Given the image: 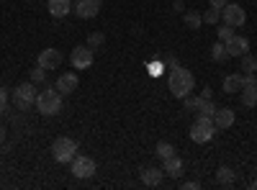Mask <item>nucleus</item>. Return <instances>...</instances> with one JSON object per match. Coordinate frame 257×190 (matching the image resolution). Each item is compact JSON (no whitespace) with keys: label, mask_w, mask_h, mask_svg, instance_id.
<instances>
[{"label":"nucleus","mask_w":257,"mask_h":190,"mask_svg":"<svg viewBox=\"0 0 257 190\" xmlns=\"http://www.w3.org/2000/svg\"><path fill=\"white\" fill-rule=\"evenodd\" d=\"M167 85H170V93H173L175 98H185V95H190L193 93V88H196V77H193V72L190 70H185V67H173L170 70V80H167Z\"/></svg>","instance_id":"nucleus-1"},{"label":"nucleus","mask_w":257,"mask_h":190,"mask_svg":"<svg viewBox=\"0 0 257 190\" xmlns=\"http://www.w3.org/2000/svg\"><path fill=\"white\" fill-rule=\"evenodd\" d=\"M36 111L41 116H57L62 111V93L57 88H44L36 95Z\"/></svg>","instance_id":"nucleus-2"},{"label":"nucleus","mask_w":257,"mask_h":190,"mask_svg":"<svg viewBox=\"0 0 257 190\" xmlns=\"http://www.w3.org/2000/svg\"><path fill=\"white\" fill-rule=\"evenodd\" d=\"M213 136H216V123H213L211 116H198L196 121H193L190 126V139L196 144H206L211 141Z\"/></svg>","instance_id":"nucleus-3"},{"label":"nucleus","mask_w":257,"mask_h":190,"mask_svg":"<svg viewBox=\"0 0 257 190\" xmlns=\"http://www.w3.org/2000/svg\"><path fill=\"white\" fill-rule=\"evenodd\" d=\"M75 154H77V141H75V139H70V136L54 139V144H52V157H54L59 164H70V162L75 159Z\"/></svg>","instance_id":"nucleus-4"},{"label":"nucleus","mask_w":257,"mask_h":190,"mask_svg":"<svg viewBox=\"0 0 257 190\" xmlns=\"http://www.w3.org/2000/svg\"><path fill=\"white\" fill-rule=\"evenodd\" d=\"M36 95H39V90H36L34 82H24V85H18V88L13 90L16 108H18V111H29L31 105H36Z\"/></svg>","instance_id":"nucleus-5"},{"label":"nucleus","mask_w":257,"mask_h":190,"mask_svg":"<svg viewBox=\"0 0 257 190\" xmlns=\"http://www.w3.org/2000/svg\"><path fill=\"white\" fill-rule=\"evenodd\" d=\"M70 170L77 180H88L95 175V159L88 154H75V159L70 162Z\"/></svg>","instance_id":"nucleus-6"},{"label":"nucleus","mask_w":257,"mask_h":190,"mask_svg":"<svg viewBox=\"0 0 257 190\" xmlns=\"http://www.w3.org/2000/svg\"><path fill=\"white\" fill-rule=\"evenodd\" d=\"M221 21H224V24H229L231 29H239V26L247 24V13H244V8L237 6V3H226V6L221 8Z\"/></svg>","instance_id":"nucleus-7"},{"label":"nucleus","mask_w":257,"mask_h":190,"mask_svg":"<svg viewBox=\"0 0 257 190\" xmlns=\"http://www.w3.org/2000/svg\"><path fill=\"white\" fill-rule=\"evenodd\" d=\"M70 65H72L75 70H88V67L93 65V49H90L88 44L75 47L72 54H70Z\"/></svg>","instance_id":"nucleus-8"},{"label":"nucleus","mask_w":257,"mask_h":190,"mask_svg":"<svg viewBox=\"0 0 257 190\" xmlns=\"http://www.w3.org/2000/svg\"><path fill=\"white\" fill-rule=\"evenodd\" d=\"M36 65H39V67H44L47 72H49V70H57V67L62 65V54H59V49H52V47L41 49L39 57H36Z\"/></svg>","instance_id":"nucleus-9"},{"label":"nucleus","mask_w":257,"mask_h":190,"mask_svg":"<svg viewBox=\"0 0 257 190\" xmlns=\"http://www.w3.org/2000/svg\"><path fill=\"white\" fill-rule=\"evenodd\" d=\"M224 47H226L229 57H242V54L249 52V41H247V36H237V34H234L231 39L224 41Z\"/></svg>","instance_id":"nucleus-10"},{"label":"nucleus","mask_w":257,"mask_h":190,"mask_svg":"<svg viewBox=\"0 0 257 190\" xmlns=\"http://www.w3.org/2000/svg\"><path fill=\"white\" fill-rule=\"evenodd\" d=\"M75 16L82 18V21H88V18H95L98 11H100V0H80L77 6H72Z\"/></svg>","instance_id":"nucleus-11"},{"label":"nucleus","mask_w":257,"mask_h":190,"mask_svg":"<svg viewBox=\"0 0 257 190\" xmlns=\"http://www.w3.org/2000/svg\"><path fill=\"white\" fill-rule=\"evenodd\" d=\"M77 85H80V80H77V75H75V72H64V75H59V77H57V82H54V88H57L62 95L75 93V90H77Z\"/></svg>","instance_id":"nucleus-12"},{"label":"nucleus","mask_w":257,"mask_h":190,"mask_svg":"<svg viewBox=\"0 0 257 190\" xmlns=\"http://www.w3.org/2000/svg\"><path fill=\"white\" fill-rule=\"evenodd\" d=\"M162 180H165V170H160V167H144L142 170V182L147 187H157L162 185Z\"/></svg>","instance_id":"nucleus-13"},{"label":"nucleus","mask_w":257,"mask_h":190,"mask_svg":"<svg viewBox=\"0 0 257 190\" xmlns=\"http://www.w3.org/2000/svg\"><path fill=\"white\" fill-rule=\"evenodd\" d=\"M162 170H165V175H170V177H180V175H183V159H180L178 154H170L167 159H162Z\"/></svg>","instance_id":"nucleus-14"},{"label":"nucleus","mask_w":257,"mask_h":190,"mask_svg":"<svg viewBox=\"0 0 257 190\" xmlns=\"http://www.w3.org/2000/svg\"><path fill=\"white\" fill-rule=\"evenodd\" d=\"M234 121H237V113H234L231 108H216V113H213V123H216V129H229Z\"/></svg>","instance_id":"nucleus-15"},{"label":"nucleus","mask_w":257,"mask_h":190,"mask_svg":"<svg viewBox=\"0 0 257 190\" xmlns=\"http://www.w3.org/2000/svg\"><path fill=\"white\" fill-rule=\"evenodd\" d=\"M47 11L54 18H64V16L72 11V3H70V0H47Z\"/></svg>","instance_id":"nucleus-16"},{"label":"nucleus","mask_w":257,"mask_h":190,"mask_svg":"<svg viewBox=\"0 0 257 190\" xmlns=\"http://www.w3.org/2000/svg\"><path fill=\"white\" fill-rule=\"evenodd\" d=\"M242 88H244V80H242V75H226V77H224V85H221V90H224L226 95L242 93Z\"/></svg>","instance_id":"nucleus-17"},{"label":"nucleus","mask_w":257,"mask_h":190,"mask_svg":"<svg viewBox=\"0 0 257 190\" xmlns=\"http://www.w3.org/2000/svg\"><path fill=\"white\" fill-rule=\"evenodd\" d=\"M242 105H244V108H254V105H257V82L242 88Z\"/></svg>","instance_id":"nucleus-18"},{"label":"nucleus","mask_w":257,"mask_h":190,"mask_svg":"<svg viewBox=\"0 0 257 190\" xmlns=\"http://www.w3.org/2000/svg\"><path fill=\"white\" fill-rule=\"evenodd\" d=\"M183 21H185V26H188V29H193V31L203 26V16H201V13H196V11H185V13H183Z\"/></svg>","instance_id":"nucleus-19"},{"label":"nucleus","mask_w":257,"mask_h":190,"mask_svg":"<svg viewBox=\"0 0 257 190\" xmlns=\"http://www.w3.org/2000/svg\"><path fill=\"white\" fill-rule=\"evenodd\" d=\"M234 177H237V175H234V170H231V167H226V164H221L219 170H216V180H219L221 185H231Z\"/></svg>","instance_id":"nucleus-20"},{"label":"nucleus","mask_w":257,"mask_h":190,"mask_svg":"<svg viewBox=\"0 0 257 190\" xmlns=\"http://www.w3.org/2000/svg\"><path fill=\"white\" fill-rule=\"evenodd\" d=\"M198 116H211L213 118V113H216V105H213V100H206V98H201V103H198V111H196Z\"/></svg>","instance_id":"nucleus-21"},{"label":"nucleus","mask_w":257,"mask_h":190,"mask_svg":"<svg viewBox=\"0 0 257 190\" xmlns=\"http://www.w3.org/2000/svg\"><path fill=\"white\" fill-rule=\"evenodd\" d=\"M229 54H226V47H224V41H216V44L211 47V59L213 62H224Z\"/></svg>","instance_id":"nucleus-22"},{"label":"nucleus","mask_w":257,"mask_h":190,"mask_svg":"<svg viewBox=\"0 0 257 190\" xmlns=\"http://www.w3.org/2000/svg\"><path fill=\"white\" fill-rule=\"evenodd\" d=\"M155 154H157L160 159H167L170 154H175V149H173V144H167V141H160V144L155 146Z\"/></svg>","instance_id":"nucleus-23"},{"label":"nucleus","mask_w":257,"mask_h":190,"mask_svg":"<svg viewBox=\"0 0 257 190\" xmlns=\"http://www.w3.org/2000/svg\"><path fill=\"white\" fill-rule=\"evenodd\" d=\"M239 59H242V72H254V70H257V57H252L249 52L242 54Z\"/></svg>","instance_id":"nucleus-24"},{"label":"nucleus","mask_w":257,"mask_h":190,"mask_svg":"<svg viewBox=\"0 0 257 190\" xmlns=\"http://www.w3.org/2000/svg\"><path fill=\"white\" fill-rule=\"evenodd\" d=\"M103 44H105V36H103L100 31H93V34L88 36V47H90L93 52H95V49H100Z\"/></svg>","instance_id":"nucleus-25"},{"label":"nucleus","mask_w":257,"mask_h":190,"mask_svg":"<svg viewBox=\"0 0 257 190\" xmlns=\"http://www.w3.org/2000/svg\"><path fill=\"white\" fill-rule=\"evenodd\" d=\"M219 21H221V11L219 8H208L206 13H203V24H219Z\"/></svg>","instance_id":"nucleus-26"},{"label":"nucleus","mask_w":257,"mask_h":190,"mask_svg":"<svg viewBox=\"0 0 257 190\" xmlns=\"http://www.w3.org/2000/svg\"><path fill=\"white\" fill-rule=\"evenodd\" d=\"M44 80H47V70L36 65V67L31 70V82H34V85H41V82H44Z\"/></svg>","instance_id":"nucleus-27"},{"label":"nucleus","mask_w":257,"mask_h":190,"mask_svg":"<svg viewBox=\"0 0 257 190\" xmlns=\"http://www.w3.org/2000/svg\"><path fill=\"white\" fill-rule=\"evenodd\" d=\"M198 103H201V95H185L183 98L185 111H198Z\"/></svg>","instance_id":"nucleus-28"},{"label":"nucleus","mask_w":257,"mask_h":190,"mask_svg":"<svg viewBox=\"0 0 257 190\" xmlns=\"http://www.w3.org/2000/svg\"><path fill=\"white\" fill-rule=\"evenodd\" d=\"M6 111H8V90L0 85V116H3Z\"/></svg>","instance_id":"nucleus-29"},{"label":"nucleus","mask_w":257,"mask_h":190,"mask_svg":"<svg viewBox=\"0 0 257 190\" xmlns=\"http://www.w3.org/2000/svg\"><path fill=\"white\" fill-rule=\"evenodd\" d=\"M231 36H234L231 26H229V24H221V26H219V41H226V39H231Z\"/></svg>","instance_id":"nucleus-30"},{"label":"nucleus","mask_w":257,"mask_h":190,"mask_svg":"<svg viewBox=\"0 0 257 190\" xmlns=\"http://www.w3.org/2000/svg\"><path fill=\"white\" fill-rule=\"evenodd\" d=\"M201 187V182H196V180H188V182H183V190H198Z\"/></svg>","instance_id":"nucleus-31"},{"label":"nucleus","mask_w":257,"mask_h":190,"mask_svg":"<svg viewBox=\"0 0 257 190\" xmlns=\"http://www.w3.org/2000/svg\"><path fill=\"white\" fill-rule=\"evenodd\" d=\"M226 3H229V0H208V6H211V8H219V11H221Z\"/></svg>","instance_id":"nucleus-32"},{"label":"nucleus","mask_w":257,"mask_h":190,"mask_svg":"<svg viewBox=\"0 0 257 190\" xmlns=\"http://www.w3.org/2000/svg\"><path fill=\"white\" fill-rule=\"evenodd\" d=\"M173 11H175V13H185V6H183V0H175V3H173Z\"/></svg>","instance_id":"nucleus-33"},{"label":"nucleus","mask_w":257,"mask_h":190,"mask_svg":"<svg viewBox=\"0 0 257 190\" xmlns=\"http://www.w3.org/2000/svg\"><path fill=\"white\" fill-rule=\"evenodd\" d=\"M201 98H206V100H213V90H211V88H203V90H201Z\"/></svg>","instance_id":"nucleus-34"},{"label":"nucleus","mask_w":257,"mask_h":190,"mask_svg":"<svg viewBox=\"0 0 257 190\" xmlns=\"http://www.w3.org/2000/svg\"><path fill=\"white\" fill-rule=\"evenodd\" d=\"M6 141V126H0V144Z\"/></svg>","instance_id":"nucleus-35"},{"label":"nucleus","mask_w":257,"mask_h":190,"mask_svg":"<svg viewBox=\"0 0 257 190\" xmlns=\"http://www.w3.org/2000/svg\"><path fill=\"white\" fill-rule=\"evenodd\" d=\"M249 187H252V190H257V177H254V180L249 182Z\"/></svg>","instance_id":"nucleus-36"},{"label":"nucleus","mask_w":257,"mask_h":190,"mask_svg":"<svg viewBox=\"0 0 257 190\" xmlns=\"http://www.w3.org/2000/svg\"><path fill=\"white\" fill-rule=\"evenodd\" d=\"M254 82H257V80H254Z\"/></svg>","instance_id":"nucleus-37"}]
</instances>
